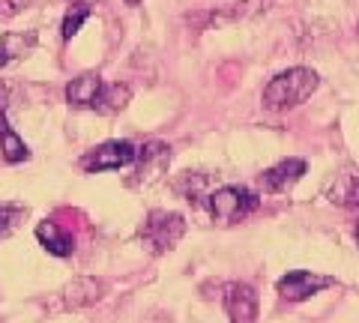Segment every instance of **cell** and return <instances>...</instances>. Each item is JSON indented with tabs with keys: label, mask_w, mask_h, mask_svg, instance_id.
I'll list each match as a JSON object with an SVG mask.
<instances>
[{
	"label": "cell",
	"mask_w": 359,
	"mask_h": 323,
	"mask_svg": "<svg viewBox=\"0 0 359 323\" xmlns=\"http://www.w3.org/2000/svg\"><path fill=\"white\" fill-rule=\"evenodd\" d=\"M320 78L314 69H306V66H294L282 75H276L273 81L264 87V105L273 111H285V108H297L306 99L318 90Z\"/></svg>",
	"instance_id": "1"
},
{
	"label": "cell",
	"mask_w": 359,
	"mask_h": 323,
	"mask_svg": "<svg viewBox=\"0 0 359 323\" xmlns=\"http://www.w3.org/2000/svg\"><path fill=\"white\" fill-rule=\"evenodd\" d=\"M257 207H261V198L245 186H222L207 195V209L219 225H237L249 219Z\"/></svg>",
	"instance_id": "2"
},
{
	"label": "cell",
	"mask_w": 359,
	"mask_h": 323,
	"mask_svg": "<svg viewBox=\"0 0 359 323\" xmlns=\"http://www.w3.org/2000/svg\"><path fill=\"white\" fill-rule=\"evenodd\" d=\"M186 233V219L180 213H168V209H153V213L144 219V225L138 231V237L144 240L153 254H165L171 252Z\"/></svg>",
	"instance_id": "3"
},
{
	"label": "cell",
	"mask_w": 359,
	"mask_h": 323,
	"mask_svg": "<svg viewBox=\"0 0 359 323\" xmlns=\"http://www.w3.org/2000/svg\"><path fill=\"white\" fill-rule=\"evenodd\" d=\"M135 156H138V147L132 141H105L99 144L96 150H90L81 159V168L87 174H99V171H120L135 165Z\"/></svg>",
	"instance_id": "4"
},
{
	"label": "cell",
	"mask_w": 359,
	"mask_h": 323,
	"mask_svg": "<svg viewBox=\"0 0 359 323\" xmlns=\"http://www.w3.org/2000/svg\"><path fill=\"white\" fill-rule=\"evenodd\" d=\"M138 168H135V177L129 180V186H150L168 171V162H171V147L162 141H147L135 156Z\"/></svg>",
	"instance_id": "5"
},
{
	"label": "cell",
	"mask_w": 359,
	"mask_h": 323,
	"mask_svg": "<svg viewBox=\"0 0 359 323\" xmlns=\"http://www.w3.org/2000/svg\"><path fill=\"white\" fill-rule=\"evenodd\" d=\"M327 287H335V278L332 275H318V273H309V270H294L282 275L276 282V291L282 294L290 303H299V299H309L314 294L327 291Z\"/></svg>",
	"instance_id": "6"
},
{
	"label": "cell",
	"mask_w": 359,
	"mask_h": 323,
	"mask_svg": "<svg viewBox=\"0 0 359 323\" xmlns=\"http://www.w3.org/2000/svg\"><path fill=\"white\" fill-rule=\"evenodd\" d=\"M224 311L231 323H255L257 320V294L252 284L233 282L224 287Z\"/></svg>",
	"instance_id": "7"
},
{
	"label": "cell",
	"mask_w": 359,
	"mask_h": 323,
	"mask_svg": "<svg viewBox=\"0 0 359 323\" xmlns=\"http://www.w3.org/2000/svg\"><path fill=\"white\" fill-rule=\"evenodd\" d=\"M306 171H309V165L302 159H282L278 165H273L269 171L261 174V188L266 195H282L294 183H299Z\"/></svg>",
	"instance_id": "8"
},
{
	"label": "cell",
	"mask_w": 359,
	"mask_h": 323,
	"mask_svg": "<svg viewBox=\"0 0 359 323\" xmlns=\"http://www.w3.org/2000/svg\"><path fill=\"white\" fill-rule=\"evenodd\" d=\"M105 287L108 284L102 278H90V275L72 278V282L63 287V305L66 308H87L105 296Z\"/></svg>",
	"instance_id": "9"
},
{
	"label": "cell",
	"mask_w": 359,
	"mask_h": 323,
	"mask_svg": "<svg viewBox=\"0 0 359 323\" xmlns=\"http://www.w3.org/2000/svg\"><path fill=\"white\" fill-rule=\"evenodd\" d=\"M102 90H105L102 78L96 72H84V75L72 78L69 87H66V102L75 105V108H96Z\"/></svg>",
	"instance_id": "10"
},
{
	"label": "cell",
	"mask_w": 359,
	"mask_h": 323,
	"mask_svg": "<svg viewBox=\"0 0 359 323\" xmlns=\"http://www.w3.org/2000/svg\"><path fill=\"white\" fill-rule=\"evenodd\" d=\"M36 240L45 246V252L57 254V258H69L75 252V237L66 233L57 221H39L36 225Z\"/></svg>",
	"instance_id": "11"
},
{
	"label": "cell",
	"mask_w": 359,
	"mask_h": 323,
	"mask_svg": "<svg viewBox=\"0 0 359 323\" xmlns=\"http://www.w3.org/2000/svg\"><path fill=\"white\" fill-rule=\"evenodd\" d=\"M330 200L339 207H359V171L347 168L335 177V183L330 188Z\"/></svg>",
	"instance_id": "12"
},
{
	"label": "cell",
	"mask_w": 359,
	"mask_h": 323,
	"mask_svg": "<svg viewBox=\"0 0 359 323\" xmlns=\"http://www.w3.org/2000/svg\"><path fill=\"white\" fill-rule=\"evenodd\" d=\"M0 153H4V159L9 165H18V162L30 159V147L18 138V132L6 123V114L0 117Z\"/></svg>",
	"instance_id": "13"
},
{
	"label": "cell",
	"mask_w": 359,
	"mask_h": 323,
	"mask_svg": "<svg viewBox=\"0 0 359 323\" xmlns=\"http://www.w3.org/2000/svg\"><path fill=\"white\" fill-rule=\"evenodd\" d=\"M129 96H132L129 84H105L102 96H99V102H96V111H102V114H114V111L126 108Z\"/></svg>",
	"instance_id": "14"
},
{
	"label": "cell",
	"mask_w": 359,
	"mask_h": 323,
	"mask_svg": "<svg viewBox=\"0 0 359 323\" xmlns=\"http://www.w3.org/2000/svg\"><path fill=\"white\" fill-rule=\"evenodd\" d=\"M33 42H36V36L33 33H27V36H15V33H6L4 39H0V69L9 63V60H15L21 57L27 48H33Z\"/></svg>",
	"instance_id": "15"
},
{
	"label": "cell",
	"mask_w": 359,
	"mask_h": 323,
	"mask_svg": "<svg viewBox=\"0 0 359 323\" xmlns=\"http://www.w3.org/2000/svg\"><path fill=\"white\" fill-rule=\"evenodd\" d=\"M90 18V6L87 4H72L69 6V13H66V18H63V27H60V33H63V39H72L78 30H81V25Z\"/></svg>",
	"instance_id": "16"
},
{
	"label": "cell",
	"mask_w": 359,
	"mask_h": 323,
	"mask_svg": "<svg viewBox=\"0 0 359 323\" xmlns=\"http://www.w3.org/2000/svg\"><path fill=\"white\" fill-rule=\"evenodd\" d=\"M21 219H25V207H18V204H0V240H6L9 233L18 228Z\"/></svg>",
	"instance_id": "17"
},
{
	"label": "cell",
	"mask_w": 359,
	"mask_h": 323,
	"mask_svg": "<svg viewBox=\"0 0 359 323\" xmlns=\"http://www.w3.org/2000/svg\"><path fill=\"white\" fill-rule=\"evenodd\" d=\"M25 6H27V0H0V21L15 18Z\"/></svg>",
	"instance_id": "18"
},
{
	"label": "cell",
	"mask_w": 359,
	"mask_h": 323,
	"mask_svg": "<svg viewBox=\"0 0 359 323\" xmlns=\"http://www.w3.org/2000/svg\"><path fill=\"white\" fill-rule=\"evenodd\" d=\"M6 105H9V87L0 84V117L6 114Z\"/></svg>",
	"instance_id": "19"
},
{
	"label": "cell",
	"mask_w": 359,
	"mask_h": 323,
	"mask_svg": "<svg viewBox=\"0 0 359 323\" xmlns=\"http://www.w3.org/2000/svg\"><path fill=\"white\" fill-rule=\"evenodd\" d=\"M72 4H87V6H93L96 0H72Z\"/></svg>",
	"instance_id": "20"
},
{
	"label": "cell",
	"mask_w": 359,
	"mask_h": 323,
	"mask_svg": "<svg viewBox=\"0 0 359 323\" xmlns=\"http://www.w3.org/2000/svg\"><path fill=\"white\" fill-rule=\"evenodd\" d=\"M356 240H359V225H356Z\"/></svg>",
	"instance_id": "21"
},
{
	"label": "cell",
	"mask_w": 359,
	"mask_h": 323,
	"mask_svg": "<svg viewBox=\"0 0 359 323\" xmlns=\"http://www.w3.org/2000/svg\"><path fill=\"white\" fill-rule=\"evenodd\" d=\"M129 4H138V0H129Z\"/></svg>",
	"instance_id": "22"
}]
</instances>
